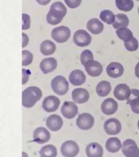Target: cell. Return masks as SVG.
I'll return each instance as SVG.
<instances>
[{"label":"cell","mask_w":139,"mask_h":157,"mask_svg":"<svg viewBox=\"0 0 139 157\" xmlns=\"http://www.w3.org/2000/svg\"><path fill=\"white\" fill-rule=\"evenodd\" d=\"M29 75L30 71H26L25 69H22V84H25L29 81Z\"/></svg>","instance_id":"37"},{"label":"cell","mask_w":139,"mask_h":157,"mask_svg":"<svg viewBox=\"0 0 139 157\" xmlns=\"http://www.w3.org/2000/svg\"><path fill=\"white\" fill-rule=\"evenodd\" d=\"M127 103L130 105L132 111L139 114V89H131V94L127 99Z\"/></svg>","instance_id":"21"},{"label":"cell","mask_w":139,"mask_h":157,"mask_svg":"<svg viewBox=\"0 0 139 157\" xmlns=\"http://www.w3.org/2000/svg\"><path fill=\"white\" fill-rule=\"evenodd\" d=\"M112 90V85L108 81H100L96 86V93L99 97H106Z\"/></svg>","instance_id":"26"},{"label":"cell","mask_w":139,"mask_h":157,"mask_svg":"<svg viewBox=\"0 0 139 157\" xmlns=\"http://www.w3.org/2000/svg\"><path fill=\"white\" fill-rule=\"evenodd\" d=\"M116 35L119 38V39H121L122 41L127 42L131 40L134 38V34L133 32L127 27H124V28H120L119 29H116Z\"/></svg>","instance_id":"29"},{"label":"cell","mask_w":139,"mask_h":157,"mask_svg":"<svg viewBox=\"0 0 139 157\" xmlns=\"http://www.w3.org/2000/svg\"><path fill=\"white\" fill-rule=\"evenodd\" d=\"M137 1H139V0H137Z\"/></svg>","instance_id":"44"},{"label":"cell","mask_w":139,"mask_h":157,"mask_svg":"<svg viewBox=\"0 0 139 157\" xmlns=\"http://www.w3.org/2000/svg\"><path fill=\"white\" fill-rule=\"evenodd\" d=\"M34 61V55L28 50L22 51V66H29Z\"/></svg>","instance_id":"32"},{"label":"cell","mask_w":139,"mask_h":157,"mask_svg":"<svg viewBox=\"0 0 139 157\" xmlns=\"http://www.w3.org/2000/svg\"><path fill=\"white\" fill-rule=\"evenodd\" d=\"M64 2L68 7L76 8L80 6L81 3V0H64Z\"/></svg>","instance_id":"36"},{"label":"cell","mask_w":139,"mask_h":157,"mask_svg":"<svg viewBox=\"0 0 139 157\" xmlns=\"http://www.w3.org/2000/svg\"><path fill=\"white\" fill-rule=\"evenodd\" d=\"M100 19L108 25L113 24L116 19V15L110 10H103L99 15Z\"/></svg>","instance_id":"31"},{"label":"cell","mask_w":139,"mask_h":157,"mask_svg":"<svg viewBox=\"0 0 139 157\" xmlns=\"http://www.w3.org/2000/svg\"><path fill=\"white\" fill-rule=\"evenodd\" d=\"M67 13V8L62 2H55L50 7V11L46 15V21L52 25H58L62 21Z\"/></svg>","instance_id":"1"},{"label":"cell","mask_w":139,"mask_h":157,"mask_svg":"<svg viewBox=\"0 0 139 157\" xmlns=\"http://www.w3.org/2000/svg\"><path fill=\"white\" fill-rule=\"evenodd\" d=\"M22 29L25 30V29H29L30 28V17L29 15L23 13L22 14Z\"/></svg>","instance_id":"35"},{"label":"cell","mask_w":139,"mask_h":157,"mask_svg":"<svg viewBox=\"0 0 139 157\" xmlns=\"http://www.w3.org/2000/svg\"><path fill=\"white\" fill-rule=\"evenodd\" d=\"M51 139V132L44 127L37 128L34 132V142L38 144H44Z\"/></svg>","instance_id":"12"},{"label":"cell","mask_w":139,"mask_h":157,"mask_svg":"<svg viewBox=\"0 0 139 157\" xmlns=\"http://www.w3.org/2000/svg\"><path fill=\"white\" fill-rule=\"evenodd\" d=\"M60 151L64 157H76L80 151V148L77 142L68 140L62 144Z\"/></svg>","instance_id":"6"},{"label":"cell","mask_w":139,"mask_h":157,"mask_svg":"<svg viewBox=\"0 0 139 157\" xmlns=\"http://www.w3.org/2000/svg\"><path fill=\"white\" fill-rule=\"evenodd\" d=\"M22 157H29V155H28V154H27L26 152L23 151L22 152Z\"/></svg>","instance_id":"41"},{"label":"cell","mask_w":139,"mask_h":157,"mask_svg":"<svg viewBox=\"0 0 139 157\" xmlns=\"http://www.w3.org/2000/svg\"><path fill=\"white\" fill-rule=\"evenodd\" d=\"M56 46L51 40H45L40 45V52L44 56H50L55 52Z\"/></svg>","instance_id":"25"},{"label":"cell","mask_w":139,"mask_h":157,"mask_svg":"<svg viewBox=\"0 0 139 157\" xmlns=\"http://www.w3.org/2000/svg\"><path fill=\"white\" fill-rule=\"evenodd\" d=\"M71 36V30L68 27L65 25L55 27L51 31L52 39L59 44H63L68 40Z\"/></svg>","instance_id":"4"},{"label":"cell","mask_w":139,"mask_h":157,"mask_svg":"<svg viewBox=\"0 0 139 157\" xmlns=\"http://www.w3.org/2000/svg\"><path fill=\"white\" fill-rule=\"evenodd\" d=\"M106 149L111 153H116L122 149V143L117 137H110L106 142Z\"/></svg>","instance_id":"24"},{"label":"cell","mask_w":139,"mask_h":157,"mask_svg":"<svg viewBox=\"0 0 139 157\" xmlns=\"http://www.w3.org/2000/svg\"><path fill=\"white\" fill-rule=\"evenodd\" d=\"M134 71H135V75L139 78V61L137 63L135 69H134Z\"/></svg>","instance_id":"40"},{"label":"cell","mask_w":139,"mask_h":157,"mask_svg":"<svg viewBox=\"0 0 139 157\" xmlns=\"http://www.w3.org/2000/svg\"><path fill=\"white\" fill-rule=\"evenodd\" d=\"M41 157H56L57 156V149L53 145H46L39 151Z\"/></svg>","instance_id":"28"},{"label":"cell","mask_w":139,"mask_h":157,"mask_svg":"<svg viewBox=\"0 0 139 157\" xmlns=\"http://www.w3.org/2000/svg\"><path fill=\"white\" fill-rule=\"evenodd\" d=\"M69 82L73 86H80L85 83L86 80L85 73L80 70H74L69 75Z\"/></svg>","instance_id":"20"},{"label":"cell","mask_w":139,"mask_h":157,"mask_svg":"<svg viewBox=\"0 0 139 157\" xmlns=\"http://www.w3.org/2000/svg\"><path fill=\"white\" fill-rule=\"evenodd\" d=\"M137 128H138V129H139V120L138 121H137Z\"/></svg>","instance_id":"42"},{"label":"cell","mask_w":139,"mask_h":157,"mask_svg":"<svg viewBox=\"0 0 139 157\" xmlns=\"http://www.w3.org/2000/svg\"><path fill=\"white\" fill-rule=\"evenodd\" d=\"M122 153L125 157H139V147L133 139L124 140L122 143Z\"/></svg>","instance_id":"5"},{"label":"cell","mask_w":139,"mask_h":157,"mask_svg":"<svg viewBox=\"0 0 139 157\" xmlns=\"http://www.w3.org/2000/svg\"><path fill=\"white\" fill-rule=\"evenodd\" d=\"M72 98L73 101L77 104H82L88 101L90 98V93L86 89L82 88H75L72 92Z\"/></svg>","instance_id":"14"},{"label":"cell","mask_w":139,"mask_h":157,"mask_svg":"<svg viewBox=\"0 0 139 157\" xmlns=\"http://www.w3.org/2000/svg\"><path fill=\"white\" fill-rule=\"evenodd\" d=\"M61 113L66 119H73L77 115L78 106L74 101H64L61 107Z\"/></svg>","instance_id":"11"},{"label":"cell","mask_w":139,"mask_h":157,"mask_svg":"<svg viewBox=\"0 0 139 157\" xmlns=\"http://www.w3.org/2000/svg\"><path fill=\"white\" fill-rule=\"evenodd\" d=\"M36 1L40 5H46L51 2V0H36Z\"/></svg>","instance_id":"39"},{"label":"cell","mask_w":139,"mask_h":157,"mask_svg":"<svg viewBox=\"0 0 139 157\" xmlns=\"http://www.w3.org/2000/svg\"><path fill=\"white\" fill-rule=\"evenodd\" d=\"M86 27L88 30L94 34H98L102 33L104 28L102 22L97 18H91L89 20L86 24Z\"/></svg>","instance_id":"23"},{"label":"cell","mask_w":139,"mask_h":157,"mask_svg":"<svg viewBox=\"0 0 139 157\" xmlns=\"http://www.w3.org/2000/svg\"><path fill=\"white\" fill-rule=\"evenodd\" d=\"M85 71L87 72L89 75L92 77H98L102 74L103 68H102V64L94 60L88 61L85 66Z\"/></svg>","instance_id":"13"},{"label":"cell","mask_w":139,"mask_h":157,"mask_svg":"<svg viewBox=\"0 0 139 157\" xmlns=\"http://www.w3.org/2000/svg\"><path fill=\"white\" fill-rule=\"evenodd\" d=\"M46 127L52 132H56L60 129L63 124L62 118L58 115H50L46 120Z\"/></svg>","instance_id":"16"},{"label":"cell","mask_w":139,"mask_h":157,"mask_svg":"<svg viewBox=\"0 0 139 157\" xmlns=\"http://www.w3.org/2000/svg\"><path fill=\"white\" fill-rule=\"evenodd\" d=\"M77 126L81 130H89L94 124V118L89 113H82L77 119Z\"/></svg>","instance_id":"8"},{"label":"cell","mask_w":139,"mask_h":157,"mask_svg":"<svg viewBox=\"0 0 139 157\" xmlns=\"http://www.w3.org/2000/svg\"><path fill=\"white\" fill-rule=\"evenodd\" d=\"M124 48L129 52L137 51L138 48V41L136 38H133L129 41L124 42Z\"/></svg>","instance_id":"34"},{"label":"cell","mask_w":139,"mask_h":157,"mask_svg":"<svg viewBox=\"0 0 139 157\" xmlns=\"http://www.w3.org/2000/svg\"><path fill=\"white\" fill-rule=\"evenodd\" d=\"M91 35L84 29H78L74 33L73 42L78 47H86L91 44Z\"/></svg>","instance_id":"7"},{"label":"cell","mask_w":139,"mask_h":157,"mask_svg":"<svg viewBox=\"0 0 139 157\" xmlns=\"http://www.w3.org/2000/svg\"><path fill=\"white\" fill-rule=\"evenodd\" d=\"M80 62L82 64L83 66H85L86 65L88 61H91V60H94V55H93V52L89 49H86V50H84V51L81 52L80 56Z\"/></svg>","instance_id":"33"},{"label":"cell","mask_w":139,"mask_h":157,"mask_svg":"<svg viewBox=\"0 0 139 157\" xmlns=\"http://www.w3.org/2000/svg\"><path fill=\"white\" fill-rule=\"evenodd\" d=\"M116 5L118 9L124 12H129L134 7L133 0H116Z\"/></svg>","instance_id":"30"},{"label":"cell","mask_w":139,"mask_h":157,"mask_svg":"<svg viewBox=\"0 0 139 157\" xmlns=\"http://www.w3.org/2000/svg\"><path fill=\"white\" fill-rule=\"evenodd\" d=\"M138 13H139V7H138Z\"/></svg>","instance_id":"43"},{"label":"cell","mask_w":139,"mask_h":157,"mask_svg":"<svg viewBox=\"0 0 139 157\" xmlns=\"http://www.w3.org/2000/svg\"><path fill=\"white\" fill-rule=\"evenodd\" d=\"M29 38L25 33H22V48H24L29 44Z\"/></svg>","instance_id":"38"},{"label":"cell","mask_w":139,"mask_h":157,"mask_svg":"<svg viewBox=\"0 0 139 157\" xmlns=\"http://www.w3.org/2000/svg\"><path fill=\"white\" fill-rule=\"evenodd\" d=\"M130 94L131 89L125 83H119L114 89V96L119 101L127 100Z\"/></svg>","instance_id":"18"},{"label":"cell","mask_w":139,"mask_h":157,"mask_svg":"<svg viewBox=\"0 0 139 157\" xmlns=\"http://www.w3.org/2000/svg\"><path fill=\"white\" fill-rule=\"evenodd\" d=\"M60 100L55 96H48L42 101V108L46 112H54L59 109Z\"/></svg>","instance_id":"10"},{"label":"cell","mask_w":139,"mask_h":157,"mask_svg":"<svg viewBox=\"0 0 139 157\" xmlns=\"http://www.w3.org/2000/svg\"><path fill=\"white\" fill-rule=\"evenodd\" d=\"M101 110L102 113L107 115H112L118 110V104L116 101L113 98H107L102 101L101 105Z\"/></svg>","instance_id":"15"},{"label":"cell","mask_w":139,"mask_h":157,"mask_svg":"<svg viewBox=\"0 0 139 157\" xmlns=\"http://www.w3.org/2000/svg\"><path fill=\"white\" fill-rule=\"evenodd\" d=\"M129 24V17L125 14H117L116 15V19L114 23L112 24V26L116 29H119L120 28L127 27Z\"/></svg>","instance_id":"27"},{"label":"cell","mask_w":139,"mask_h":157,"mask_svg":"<svg viewBox=\"0 0 139 157\" xmlns=\"http://www.w3.org/2000/svg\"><path fill=\"white\" fill-rule=\"evenodd\" d=\"M103 128L108 135H116L120 132L122 129L121 124L116 118H111L105 121Z\"/></svg>","instance_id":"9"},{"label":"cell","mask_w":139,"mask_h":157,"mask_svg":"<svg viewBox=\"0 0 139 157\" xmlns=\"http://www.w3.org/2000/svg\"><path fill=\"white\" fill-rule=\"evenodd\" d=\"M85 153L87 157H102L103 149L98 142H90L85 148Z\"/></svg>","instance_id":"19"},{"label":"cell","mask_w":139,"mask_h":157,"mask_svg":"<svg viewBox=\"0 0 139 157\" xmlns=\"http://www.w3.org/2000/svg\"><path fill=\"white\" fill-rule=\"evenodd\" d=\"M51 86L54 93H55L59 96L65 95L66 93H68V88H69L68 82L62 75L55 76L51 80Z\"/></svg>","instance_id":"3"},{"label":"cell","mask_w":139,"mask_h":157,"mask_svg":"<svg viewBox=\"0 0 139 157\" xmlns=\"http://www.w3.org/2000/svg\"><path fill=\"white\" fill-rule=\"evenodd\" d=\"M57 68V61L54 57L43 59L40 63V69L44 74H49Z\"/></svg>","instance_id":"22"},{"label":"cell","mask_w":139,"mask_h":157,"mask_svg":"<svg viewBox=\"0 0 139 157\" xmlns=\"http://www.w3.org/2000/svg\"><path fill=\"white\" fill-rule=\"evenodd\" d=\"M107 75L111 78H119L124 74V66L119 62H111L106 69Z\"/></svg>","instance_id":"17"},{"label":"cell","mask_w":139,"mask_h":157,"mask_svg":"<svg viewBox=\"0 0 139 157\" xmlns=\"http://www.w3.org/2000/svg\"><path fill=\"white\" fill-rule=\"evenodd\" d=\"M42 97V92L38 87L30 86L22 92V105L24 107H33Z\"/></svg>","instance_id":"2"}]
</instances>
